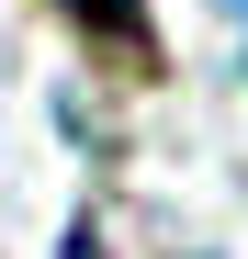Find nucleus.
Segmentation results:
<instances>
[{
	"instance_id": "f257e3e1",
	"label": "nucleus",
	"mask_w": 248,
	"mask_h": 259,
	"mask_svg": "<svg viewBox=\"0 0 248 259\" xmlns=\"http://www.w3.org/2000/svg\"><path fill=\"white\" fill-rule=\"evenodd\" d=\"M68 12H79V23H91V34H102V46H124V57H136V46H147V0H68Z\"/></svg>"
}]
</instances>
